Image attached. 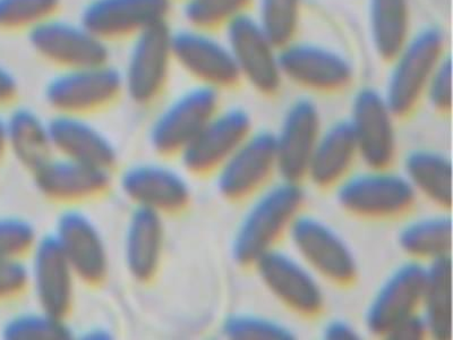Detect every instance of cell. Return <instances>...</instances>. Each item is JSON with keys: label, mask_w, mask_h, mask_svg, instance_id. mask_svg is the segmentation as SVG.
Returning <instances> with one entry per match:
<instances>
[{"label": "cell", "mask_w": 453, "mask_h": 340, "mask_svg": "<svg viewBox=\"0 0 453 340\" xmlns=\"http://www.w3.org/2000/svg\"><path fill=\"white\" fill-rule=\"evenodd\" d=\"M181 18L188 26L219 31L252 12L254 0H183Z\"/></svg>", "instance_id": "34"}, {"label": "cell", "mask_w": 453, "mask_h": 340, "mask_svg": "<svg viewBox=\"0 0 453 340\" xmlns=\"http://www.w3.org/2000/svg\"><path fill=\"white\" fill-rule=\"evenodd\" d=\"M63 0H0V31L27 34L58 14Z\"/></svg>", "instance_id": "35"}, {"label": "cell", "mask_w": 453, "mask_h": 340, "mask_svg": "<svg viewBox=\"0 0 453 340\" xmlns=\"http://www.w3.org/2000/svg\"><path fill=\"white\" fill-rule=\"evenodd\" d=\"M165 225L163 214L134 206L124 238V259L129 276L141 285L155 281L163 265Z\"/></svg>", "instance_id": "24"}, {"label": "cell", "mask_w": 453, "mask_h": 340, "mask_svg": "<svg viewBox=\"0 0 453 340\" xmlns=\"http://www.w3.org/2000/svg\"><path fill=\"white\" fill-rule=\"evenodd\" d=\"M8 151L24 168L32 173L54 156L50 120L35 109L27 106L12 108L5 116Z\"/></svg>", "instance_id": "27"}, {"label": "cell", "mask_w": 453, "mask_h": 340, "mask_svg": "<svg viewBox=\"0 0 453 340\" xmlns=\"http://www.w3.org/2000/svg\"><path fill=\"white\" fill-rule=\"evenodd\" d=\"M367 30L375 55L389 62L415 30L411 0H367Z\"/></svg>", "instance_id": "29"}, {"label": "cell", "mask_w": 453, "mask_h": 340, "mask_svg": "<svg viewBox=\"0 0 453 340\" xmlns=\"http://www.w3.org/2000/svg\"><path fill=\"white\" fill-rule=\"evenodd\" d=\"M173 63L194 83L224 91L241 83L224 35L184 24L172 32Z\"/></svg>", "instance_id": "11"}, {"label": "cell", "mask_w": 453, "mask_h": 340, "mask_svg": "<svg viewBox=\"0 0 453 340\" xmlns=\"http://www.w3.org/2000/svg\"><path fill=\"white\" fill-rule=\"evenodd\" d=\"M38 192L55 204L75 205L104 197L112 185V173L58 155L31 173Z\"/></svg>", "instance_id": "22"}, {"label": "cell", "mask_w": 453, "mask_h": 340, "mask_svg": "<svg viewBox=\"0 0 453 340\" xmlns=\"http://www.w3.org/2000/svg\"><path fill=\"white\" fill-rule=\"evenodd\" d=\"M80 282L99 287L111 274V257L99 227L82 210L68 208L57 217L52 232Z\"/></svg>", "instance_id": "18"}, {"label": "cell", "mask_w": 453, "mask_h": 340, "mask_svg": "<svg viewBox=\"0 0 453 340\" xmlns=\"http://www.w3.org/2000/svg\"><path fill=\"white\" fill-rule=\"evenodd\" d=\"M0 336L6 340H68L74 337V333L67 319L38 309L8 318Z\"/></svg>", "instance_id": "32"}, {"label": "cell", "mask_w": 453, "mask_h": 340, "mask_svg": "<svg viewBox=\"0 0 453 340\" xmlns=\"http://www.w3.org/2000/svg\"><path fill=\"white\" fill-rule=\"evenodd\" d=\"M287 236L291 251L323 282L348 286L357 279L359 263L353 248L321 218L303 212Z\"/></svg>", "instance_id": "6"}, {"label": "cell", "mask_w": 453, "mask_h": 340, "mask_svg": "<svg viewBox=\"0 0 453 340\" xmlns=\"http://www.w3.org/2000/svg\"><path fill=\"white\" fill-rule=\"evenodd\" d=\"M359 163L353 129L347 119L325 125L311 153L305 180L319 189H334Z\"/></svg>", "instance_id": "25"}, {"label": "cell", "mask_w": 453, "mask_h": 340, "mask_svg": "<svg viewBox=\"0 0 453 340\" xmlns=\"http://www.w3.org/2000/svg\"><path fill=\"white\" fill-rule=\"evenodd\" d=\"M396 243L410 260L426 265L439 259L451 257L452 218L450 212L422 214L411 218L399 229Z\"/></svg>", "instance_id": "28"}, {"label": "cell", "mask_w": 453, "mask_h": 340, "mask_svg": "<svg viewBox=\"0 0 453 340\" xmlns=\"http://www.w3.org/2000/svg\"><path fill=\"white\" fill-rule=\"evenodd\" d=\"M278 176L274 133L253 129L214 173L216 189L228 201L252 197Z\"/></svg>", "instance_id": "14"}, {"label": "cell", "mask_w": 453, "mask_h": 340, "mask_svg": "<svg viewBox=\"0 0 453 340\" xmlns=\"http://www.w3.org/2000/svg\"><path fill=\"white\" fill-rule=\"evenodd\" d=\"M221 107L220 91L194 83L157 113L149 128L150 147L161 157H180Z\"/></svg>", "instance_id": "8"}, {"label": "cell", "mask_w": 453, "mask_h": 340, "mask_svg": "<svg viewBox=\"0 0 453 340\" xmlns=\"http://www.w3.org/2000/svg\"><path fill=\"white\" fill-rule=\"evenodd\" d=\"M254 129L253 117L241 106L221 107L180 155L186 173L214 174Z\"/></svg>", "instance_id": "17"}, {"label": "cell", "mask_w": 453, "mask_h": 340, "mask_svg": "<svg viewBox=\"0 0 453 340\" xmlns=\"http://www.w3.org/2000/svg\"><path fill=\"white\" fill-rule=\"evenodd\" d=\"M222 35L232 51L241 82L262 96H274L281 90L283 81L280 47L254 18L252 12L230 22Z\"/></svg>", "instance_id": "12"}, {"label": "cell", "mask_w": 453, "mask_h": 340, "mask_svg": "<svg viewBox=\"0 0 453 340\" xmlns=\"http://www.w3.org/2000/svg\"><path fill=\"white\" fill-rule=\"evenodd\" d=\"M32 51L58 70L90 66L111 60V43L81 21L58 14L27 32Z\"/></svg>", "instance_id": "13"}, {"label": "cell", "mask_w": 453, "mask_h": 340, "mask_svg": "<svg viewBox=\"0 0 453 340\" xmlns=\"http://www.w3.org/2000/svg\"><path fill=\"white\" fill-rule=\"evenodd\" d=\"M425 103L439 113L451 112L452 109V59L450 52L441 60L425 89Z\"/></svg>", "instance_id": "37"}, {"label": "cell", "mask_w": 453, "mask_h": 340, "mask_svg": "<svg viewBox=\"0 0 453 340\" xmlns=\"http://www.w3.org/2000/svg\"><path fill=\"white\" fill-rule=\"evenodd\" d=\"M28 257L30 290L38 309L68 319L74 307L79 281L54 235L40 236Z\"/></svg>", "instance_id": "19"}, {"label": "cell", "mask_w": 453, "mask_h": 340, "mask_svg": "<svg viewBox=\"0 0 453 340\" xmlns=\"http://www.w3.org/2000/svg\"><path fill=\"white\" fill-rule=\"evenodd\" d=\"M221 334L230 340H293V328L276 318L237 311L229 313L221 323Z\"/></svg>", "instance_id": "33"}, {"label": "cell", "mask_w": 453, "mask_h": 340, "mask_svg": "<svg viewBox=\"0 0 453 340\" xmlns=\"http://www.w3.org/2000/svg\"><path fill=\"white\" fill-rule=\"evenodd\" d=\"M173 0H88L81 12L85 26L111 43L169 24Z\"/></svg>", "instance_id": "20"}, {"label": "cell", "mask_w": 453, "mask_h": 340, "mask_svg": "<svg viewBox=\"0 0 453 340\" xmlns=\"http://www.w3.org/2000/svg\"><path fill=\"white\" fill-rule=\"evenodd\" d=\"M123 196L134 206L163 216L184 212L193 200V189L183 172L161 163L128 166L119 176Z\"/></svg>", "instance_id": "15"}, {"label": "cell", "mask_w": 453, "mask_h": 340, "mask_svg": "<svg viewBox=\"0 0 453 340\" xmlns=\"http://www.w3.org/2000/svg\"><path fill=\"white\" fill-rule=\"evenodd\" d=\"M347 120L357 144L359 163L366 167H392L398 158V116L381 89L374 85L356 89Z\"/></svg>", "instance_id": "10"}, {"label": "cell", "mask_w": 453, "mask_h": 340, "mask_svg": "<svg viewBox=\"0 0 453 340\" xmlns=\"http://www.w3.org/2000/svg\"><path fill=\"white\" fill-rule=\"evenodd\" d=\"M81 336L87 340H108L113 337L111 330L107 329L106 327L100 326L88 328Z\"/></svg>", "instance_id": "42"}, {"label": "cell", "mask_w": 453, "mask_h": 340, "mask_svg": "<svg viewBox=\"0 0 453 340\" xmlns=\"http://www.w3.org/2000/svg\"><path fill=\"white\" fill-rule=\"evenodd\" d=\"M19 82L13 71L0 63V108L11 106L18 98Z\"/></svg>", "instance_id": "41"}, {"label": "cell", "mask_w": 453, "mask_h": 340, "mask_svg": "<svg viewBox=\"0 0 453 340\" xmlns=\"http://www.w3.org/2000/svg\"><path fill=\"white\" fill-rule=\"evenodd\" d=\"M172 32L169 24H163L129 39L119 70L124 96L137 107L153 106L167 90L175 67Z\"/></svg>", "instance_id": "5"}, {"label": "cell", "mask_w": 453, "mask_h": 340, "mask_svg": "<svg viewBox=\"0 0 453 340\" xmlns=\"http://www.w3.org/2000/svg\"><path fill=\"white\" fill-rule=\"evenodd\" d=\"M30 290V274L24 259H0V303L14 301Z\"/></svg>", "instance_id": "38"}, {"label": "cell", "mask_w": 453, "mask_h": 340, "mask_svg": "<svg viewBox=\"0 0 453 340\" xmlns=\"http://www.w3.org/2000/svg\"><path fill=\"white\" fill-rule=\"evenodd\" d=\"M253 267L271 297L293 313L311 318L325 309V282L293 251L276 246L261 255Z\"/></svg>", "instance_id": "9"}, {"label": "cell", "mask_w": 453, "mask_h": 340, "mask_svg": "<svg viewBox=\"0 0 453 340\" xmlns=\"http://www.w3.org/2000/svg\"><path fill=\"white\" fill-rule=\"evenodd\" d=\"M252 197L230 245L233 260L242 267L253 266L261 255L276 248L306 204L303 182L281 177Z\"/></svg>", "instance_id": "1"}, {"label": "cell", "mask_w": 453, "mask_h": 340, "mask_svg": "<svg viewBox=\"0 0 453 340\" xmlns=\"http://www.w3.org/2000/svg\"><path fill=\"white\" fill-rule=\"evenodd\" d=\"M325 125L321 107L313 97L303 95L290 101L273 132L278 177L305 181L311 153Z\"/></svg>", "instance_id": "16"}, {"label": "cell", "mask_w": 453, "mask_h": 340, "mask_svg": "<svg viewBox=\"0 0 453 340\" xmlns=\"http://www.w3.org/2000/svg\"><path fill=\"white\" fill-rule=\"evenodd\" d=\"M124 96L119 67L104 62L58 70L47 81L43 98L54 113L88 116L104 111Z\"/></svg>", "instance_id": "7"}, {"label": "cell", "mask_w": 453, "mask_h": 340, "mask_svg": "<svg viewBox=\"0 0 453 340\" xmlns=\"http://www.w3.org/2000/svg\"><path fill=\"white\" fill-rule=\"evenodd\" d=\"M8 152L5 116L0 115V161Z\"/></svg>", "instance_id": "43"}, {"label": "cell", "mask_w": 453, "mask_h": 340, "mask_svg": "<svg viewBox=\"0 0 453 340\" xmlns=\"http://www.w3.org/2000/svg\"><path fill=\"white\" fill-rule=\"evenodd\" d=\"M305 0H254L252 14L266 35L282 47L298 38Z\"/></svg>", "instance_id": "31"}, {"label": "cell", "mask_w": 453, "mask_h": 340, "mask_svg": "<svg viewBox=\"0 0 453 340\" xmlns=\"http://www.w3.org/2000/svg\"><path fill=\"white\" fill-rule=\"evenodd\" d=\"M280 64L285 83L319 95L348 90L358 74L357 65L346 51L299 36L280 47Z\"/></svg>", "instance_id": "4"}, {"label": "cell", "mask_w": 453, "mask_h": 340, "mask_svg": "<svg viewBox=\"0 0 453 340\" xmlns=\"http://www.w3.org/2000/svg\"><path fill=\"white\" fill-rule=\"evenodd\" d=\"M419 312L426 322L430 338H452L451 257L425 265V282Z\"/></svg>", "instance_id": "30"}, {"label": "cell", "mask_w": 453, "mask_h": 340, "mask_svg": "<svg viewBox=\"0 0 453 340\" xmlns=\"http://www.w3.org/2000/svg\"><path fill=\"white\" fill-rule=\"evenodd\" d=\"M448 52L446 31L426 24L414 30L388 62L389 71L381 90L398 119L411 115L423 103L428 80Z\"/></svg>", "instance_id": "2"}, {"label": "cell", "mask_w": 453, "mask_h": 340, "mask_svg": "<svg viewBox=\"0 0 453 340\" xmlns=\"http://www.w3.org/2000/svg\"><path fill=\"white\" fill-rule=\"evenodd\" d=\"M321 337L325 340H358L362 334L350 320L334 317L327 319L322 326Z\"/></svg>", "instance_id": "40"}, {"label": "cell", "mask_w": 453, "mask_h": 340, "mask_svg": "<svg viewBox=\"0 0 453 340\" xmlns=\"http://www.w3.org/2000/svg\"><path fill=\"white\" fill-rule=\"evenodd\" d=\"M180 2H183V0H180Z\"/></svg>", "instance_id": "44"}, {"label": "cell", "mask_w": 453, "mask_h": 340, "mask_svg": "<svg viewBox=\"0 0 453 340\" xmlns=\"http://www.w3.org/2000/svg\"><path fill=\"white\" fill-rule=\"evenodd\" d=\"M50 132L55 155L111 173L119 164L115 143L87 116L54 113Z\"/></svg>", "instance_id": "23"}, {"label": "cell", "mask_w": 453, "mask_h": 340, "mask_svg": "<svg viewBox=\"0 0 453 340\" xmlns=\"http://www.w3.org/2000/svg\"><path fill=\"white\" fill-rule=\"evenodd\" d=\"M343 212L368 220H392L410 213L418 197L402 170L366 167L354 170L334 188Z\"/></svg>", "instance_id": "3"}, {"label": "cell", "mask_w": 453, "mask_h": 340, "mask_svg": "<svg viewBox=\"0 0 453 340\" xmlns=\"http://www.w3.org/2000/svg\"><path fill=\"white\" fill-rule=\"evenodd\" d=\"M384 338L391 340H422L430 338V336H428L426 322H425L422 313L418 311L395 323Z\"/></svg>", "instance_id": "39"}, {"label": "cell", "mask_w": 453, "mask_h": 340, "mask_svg": "<svg viewBox=\"0 0 453 340\" xmlns=\"http://www.w3.org/2000/svg\"><path fill=\"white\" fill-rule=\"evenodd\" d=\"M402 172L418 198L450 212L452 161L448 153L427 147L411 149L403 157Z\"/></svg>", "instance_id": "26"}, {"label": "cell", "mask_w": 453, "mask_h": 340, "mask_svg": "<svg viewBox=\"0 0 453 340\" xmlns=\"http://www.w3.org/2000/svg\"><path fill=\"white\" fill-rule=\"evenodd\" d=\"M39 237L34 222L27 218L0 217V259H26Z\"/></svg>", "instance_id": "36"}, {"label": "cell", "mask_w": 453, "mask_h": 340, "mask_svg": "<svg viewBox=\"0 0 453 340\" xmlns=\"http://www.w3.org/2000/svg\"><path fill=\"white\" fill-rule=\"evenodd\" d=\"M425 282V265L400 263L380 283L366 306L364 325L372 336L386 337L400 320L419 311Z\"/></svg>", "instance_id": "21"}]
</instances>
